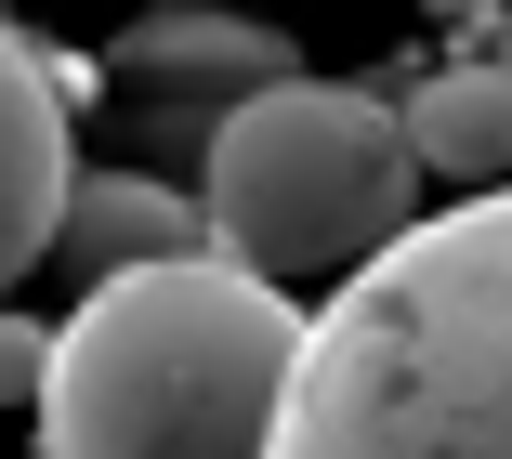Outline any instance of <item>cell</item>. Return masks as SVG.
I'll return each instance as SVG.
<instances>
[{
  "mask_svg": "<svg viewBox=\"0 0 512 459\" xmlns=\"http://www.w3.org/2000/svg\"><path fill=\"white\" fill-rule=\"evenodd\" d=\"M40 355H53V328L0 302V407H40Z\"/></svg>",
  "mask_w": 512,
  "mask_h": 459,
  "instance_id": "cell-8",
  "label": "cell"
},
{
  "mask_svg": "<svg viewBox=\"0 0 512 459\" xmlns=\"http://www.w3.org/2000/svg\"><path fill=\"white\" fill-rule=\"evenodd\" d=\"M394 145H407V171H447L460 197L512 184V53H486V66H434L421 92L394 105Z\"/></svg>",
  "mask_w": 512,
  "mask_h": 459,
  "instance_id": "cell-7",
  "label": "cell"
},
{
  "mask_svg": "<svg viewBox=\"0 0 512 459\" xmlns=\"http://www.w3.org/2000/svg\"><path fill=\"white\" fill-rule=\"evenodd\" d=\"M197 237L211 263H237L250 289H302V276H355L368 250H394L421 223V171L394 145V105L355 92V79H276L250 92L237 119L197 158Z\"/></svg>",
  "mask_w": 512,
  "mask_h": 459,
  "instance_id": "cell-3",
  "label": "cell"
},
{
  "mask_svg": "<svg viewBox=\"0 0 512 459\" xmlns=\"http://www.w3.org/2000/svg\"><path fill=\"white\" fill-rule=\"evenodd\" d=\"M211 237H197V197L184 184H145V171H79L66 210H53V250L79 289H106V276H145V263H197Z\"/></svg>",
  "mask_w": 512,
  "mask_h": 459,
  "instance_id": "cell-6",
  "label": "cell"
},
{
  "mask_svg": "<svg viewBox=\"0 0 512 459\" xmlns=\"http://www.w3.org/2000/svg\"><path fill=\"white\" fill-rule=\"evenodd\" d=\"M263 459H512V184L407 223L302 315Z\"/></svg>",
  "mask_w": 512,
  "mask_h": 459,
  "instance_id": "cell-1",
  "label": "cell"
},
{
  "mask_svg": "<svg viewBox=\"0 0 512 459\" xmlns=\"http://www.w3.org/2000/svg\"><path fill=\"white\" fill-rule=\"evenodd\" d=\"M302 79V40L263 27V14H224V0H158V14L119 40L106 66V119L132 158L106 171H145V184H197V158H211V132L237 119L250 92Z\"/></svg>",
  "mask_w": 512,
  "mask_h": 459,
  "instance_id": "cell-4",
  "label": "cell"
},
{
  "mask_svg": "<svg viewBox=\"0 0 512 459\" xmlns=\"http://www.w3.org/2000/svg\"><path fill=\"white\" fill-rule=\"evenodd\" d=\"M289 355H302V302L197 250V263L79 289L27 420H40V459H263Z\"/></svg>",
  "mask_w": 512,
  "mask_h": 459,
  "instance_id": "cell-2",
  "label": "cell"
},
{
  "mask_svg": "<svg viewBox=\"0 0 512 459\" xmlns=\"http://www.w3.org/2000/svg\"><path fill=\"white\" fill-rule=\"evenodd\" d=\"M79 92H92V79H79L66 53H40L14 14H0V289L40 276V250H53V210H66V184H79V132H66Z\"/></svg>",
  "mask_w": 512,
  "mask_h": 459,
  "instance_id": "cell-5",
  "label": "cell"
}]
</instances>
